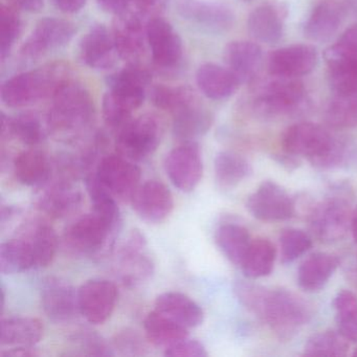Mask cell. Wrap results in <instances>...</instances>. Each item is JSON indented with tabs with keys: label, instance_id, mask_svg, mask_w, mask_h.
<instances>
[{
	"label": "cell",
	"instance_id": "6da1fadb",
	"mask_svg": "<svg viewBox=\"0 0 357 357\" xmlns=\"http://www.w3.org/2000/svg\"><path fill=\"white\" fill-rule=\"evenodd\" d=\"M234 290L240 303L281 338L291 337L312 317L311 305L289 290L243 281L236 282Z\"/></svg>",
	"mask_w": 357,
	"mask_h": 357
},
{
	"label": "cell",
	"instance_id": "7a4b0ae2",
	"mask_svg": "<svg viewBox=\"0 0 357 357\" xmlns=\"http://www.w3.org/2000/svg\"><path fill=\"white\" fill-rule=\"evenodd\" d=\"M47 114L50 132L66 141L78 139L91 127L95 106L91 93L80 83L68 80L54 93Z\"/></svg>",
	"mask_w": 357,
	"mask_h": 357
},
{
	"label": "cell",
	"instance_id": "3957f363",
	"mask_svg": "<svg viewBox=\"0 0 357 357\" xmlns=\"http://www.w3.org/2000/svg\"><path fill=\"white\" fill-rule=\"evenodd\" d=\"M282 147L286 153L306 158L319 168H333L344 160V147L327 129L314 123H298L286 129Z\"/></svg>",
	"mask_w": 357,
	"mask_h": 357
},
{
	"label": "cell",
	"instance_id": "277c9868",
	"mask_svg": "<svg viewBox=\"0 0 357 357\" xmlns=\"http://www.w3.org/2000/svg\"><path fill=\"white\" fill-rule=\"evenodd\" d=\"M68 79V70L63 63L47 64L6 81L1 86V100L11 108L26 107L53 97L58 87Z\"/></svg>",
	"mask_w": 357,
	"mask_h": 357
},
{
	"label": "cell",
	"instance_id": "5b68a950",
	"mask_svg": "<svg viewBox=\"0 0 357 357\" xmlns=\"http://www.w3.org/2000/svg\"><path fill=\"white\" fill-rule=\"evenodd\" d=\"M120 229L97 213L84 215L73 222L63 234L68 252L80 256H96L109 245Z\"/></svg>",
	"mask_w": 357,
	"mask_h": 357
},
{
	"label": "cell",
	"instance_id": "8992f818",
	"mask_svg": "<svg viewBox=\"0 0 357 357\" xmlns=\"http://www.w3.org/2000/svg\"><path fill=\"white\" fill-rule=\"evenodd\" d=\"M160 121L151 114H144L132 120L119 130L116 151L132 162H142L151 156L162 139Z\"/></svg>",
	"mask_w": 357,
	"mask_h": 357
},
{
	"label": "cell",
	"instance_id": "52a82bcc",
	"mask_svg": "<svg viewBox=\"0 0 357 357\" xmlns=\"http://www.w3.org/2000/svg\"><path fill=\"white\" fill-rule=\"evenodd\" d=\"M271 78L257 91L254 101L257 114L271 118L294 112L304 100V85L296 78Z\"/></svg>",
	"mask_w": 357,
	"mask_h": 357
},
{
	"label": "cell",
	"instance_id": "ba28073f",
	"mask_svg": "<svg viewBox=\"0 0 357 357\" xmlns=\"http://www.w3.org/2000/svg\"><path fill=\"white\" fill-rule=\"evenodd\" d=\"M100 183L120 202H131L141 181V169L121 154L104 156L95 173Z\"/></svg>",
	"mask_w": 357,
	"mask_h": 357
},
{
	"label": "cell",
	"instance_id": "9c48e42d",
	"mask_svg": "<svg viewBox=\"0 0 357 357\" xmlns=\"http://www.w3.org/2000/svg\"><path fill=\"white\" fill-rule=\"evenodd\" d=\"M116 271L123 283L135 287L151 279L153 259L147 252V240L139 231H133L116 255Z\"/></svg>",
	"mask_w": 357,
	"mask_h": 357
},
{
	"label": "cell",
	"instance_id": "30bf717a",
	"mask_svg": "<svg viewBox=\"0 0 357 357\" xmlns=\"http://www.w3.org/2000/svg\"><path fill=\"white\" fill-rule=\"evenodd\" d=\"M165 170L175 188L185 193L194 191L204 174L199 145L195 142H185L171 150L165 160Z\"/></svg>",
	"mask_w": 357,
	"mask_h": 357
},
{
	"label": "cell",
	"instance_id": "8fae6325",
	"mask_svg": "<svg viewBox=\"0 0 357 357\" xmlns=\"http://www.w3.org/2000/svg\"><path fill=\"white\" fill-rule=\"evenodd\" d=\"M118 296V288L114 282L104 279L89 280L78 289L80 314L93 325H102L114 313Z\"/></svg>",
	"mask_w": 357,
	"mask_h": 357
},
{
	"label": "cell",
	"instance_id": "7c38bea8",
	"mask_svg": "<svg viewBox=\"0 0 357 357\" xmlns=\"http://www.w3.org/2000/svg\"><path fill=\"white\" fill-rule=\"evenodd\" d=\"M246 208L258 220L282 221L294 216L296 204L284 188L266 181L248 198Z\"/></svg>",
	"mask_w": 357,
	"mask_h": 357
},
{
	"label": "cell",
	"instance_id": "4fadbf2b",
	"mask_svg": "<svg viewBox=\"0 0 357 357\" xmlns=\"http://www.w3.org/2000/svg\"><path fill=\"white\" fill-rule=\"evenodd\" d=\"M73 22L60 18H43L22 47L24 58L37 59L50 51L66 47L76 34Z\"/></svg>",
	"mask_w": 357,
	"mask_h": 357
},
{
	"label": "cell",
	"instance_id": "5bb4252c",
	"mask_svg": "<svg viewBox=\"0 0 357 357\" xmlns=\"http://www.w3.org/2000/svg\"><path fill=\"white\" fill-rule=\"evenodd\" d=\"M40 301L45 315L54 323H68L80 313L78 291L61 278L52 275L43 280Z\"/></svg>",
	"mask_w": 357,
	"mask_h": 357
},
{
	"label": "cell",
	"instance_id": "9a60e30c",
	"mask_svg": "<svg viewBox=\"0 0 357 357\" xmlns=\"http://www.w3.org/2000/svg\"><path fill=\"white\" fill-rule=\"evenodd\" d=\"M351 217L350 202L338 196L329 197L313 208L311 229L323 241H336L346 234Z\"/></svg>",
	"mask_w": 357,
	"mask_h": 357
},
{
	"label": "cell",
	"instance_id": "2e32d148",
	"mask_svg": "<svg viewBox=\"0 0 357 357\" xmlns=\"http://www.w3.org/2000/svg\"><path fill=\"white\" fill-rule=\"evenodd\" d=\"M176 9L181 17L211 32H227L233 28L235 22L233 10L218 1L177 0Z\"/></svg>",
	"mask_w": 357,
	"mask_h": 357
},
{
	"label": "cell",
	"instance_id": "e0dca14e",
	"mask_svg": "<svg viewBox=\"0 0 357 357\" xmlns=\"http://www.w3.org/2000/svg\"><path fill=\"white\" fill-rule=\"evenodd\" d=\"M130 202L139 218L149 223L162 222L174 210L172 193L158 181H148L139 185Z\"/></svg>",
	"mask_w": 357,
	"mask_h": 357
},
{
	"label": "cell",
	"instance_id": "ac0fdd59",
	"mask_svg": "<svg viewBox=\"0 0 357 357\" xmlns=\"http://www.w3.org/2000/svg\"><path fill=\"white\" fill-rule=\"evenodd\" d=\"M147 41L156 66L172 68L183 57V41L172 26L164 18L153 17L146 26Z\"/></svg>",
	"mask_w": 357,
	"mask_h": 357
},
{
	"label": "cell",
	"instance_id": "d6986e66",
	"mask_svg": "<svg viewBox=\"0 0 357 357\" xmlns=\"http://www.w3.org/2000/svg\"><path fill=\"white\" fill-rule=\"evenodd\" d=\"M317 52L308 45H294L275 50L268 58L271 76L298 78L314 70Z\"/></svg>",
	"mask_w": 357,
	"mask_h": 357
},
{
	"label": "cell",
	"instance_id": "ffe728a7",
	"mask_svg": "<svg viewBox=\"0 0 357 357\" xmlns=\"http://www.w3.org/2000/svg\"><path fill=\"white\" fill-rule=\"evenodd\" d=\"M112 35L119 57L127 61H135L143 55L147 33L139 13L127 10L124 13L116 15L112 26Z\"/></svg>",
	"mask_w": 357,
	"mask_h": 357
},
{
	"label": "cell",
	"instance_id": "44dd1931",
	"mask_svg": "<svg viewBox=\"0 0 357 357\" xmlns=\"http://www.w3.org/2000/svg\"><path fill=\"white\" fill-rule=\"evenodd\" d=\"M82 61L93 70H108L116 63L119 54L112 32L104 24L89 29L80 43Z\"/></svg>",
	"mask_w": 357,
	"mask_h": 357
},
{
	"label": "cell",
	"instance_id": "7402d4cb",
	"mask_svg": "<svg viewBox=\"0 0 357 357\" xmlns=\"http://www.w3.org/2000/svg\"><path fill=\"white\" fill-rule=\"evenodd\" d=\"M286 16L287 9L282 3H263L248 16V33L259 43L268 45L278 43L283 36Z\"/></svg>",
	"mask_w": 357,
	"mask_h": 357
},
{
	"label": "cell",
	"instance_id": "603a6c76",
	"mask_svg": "<svg viewBox=\"0 0 357 357\" xmlns=\"http://www.w3.org/2000/svg\"><path fill=\"white\" fill-rule=\"evenodd\" d=\"M82 202V193L72 181L58 179L39 198L37 208L50 218L61 219L76 212Z\"/></svg>",
	"mask_w": 357,
	"mask_h": 357
},
{
	"label": "cell",
	"instance_id": "cb8c5ba5",
	"mask_svg": "<svg viewBox=\"0 0 357 357\" xmlns=\"http://www.w3.org/2000/svg\"><path fill=\"white\" fill-rule=\"evenodd\" d=\"M225 64L239 79L240 82H252L258 76L262 64L260 45L252 41H231L223 53Z\"/></svg>",
	"mask_w": 357,
	"mask_h": 357
},
{
	"label": "cell",
	"instance_id": "d4e9b609",
	"mask_svg": "<svg viewBox=\"0 0 357 357\" xmlns=\"http://www.w3.org/2000/svg\"><path fill=\"white\" fill-rule=\"evenodd\" d=\"M154 307V310L170 317L188 329L198 327L204 321V313L200 305L181 292L167 291L160 294L155 298Z\"/></svg>",
	"mask_w": 357,
	"mask_h": 357
},
{
	"label": "cell",
	"instance_id": "484cf974",
	"mask_svg": "<svg viewBox=\"0 0 357 357\" xmlns=\"http://www.w3.org/2000/svg\"><path fill=\"white\" fill-rule=\"evenodd\" d=\"M196 83L208 99L225 100L237 91L241 82L229 68L206 63L198 68Z\"/></svg>",
	"mask_w": 357,
	"mask_h": 357
},
{
	"label": "cell",
	"instance_id": "4316f807",
	"mask_svg": "<svg viewBox=\"0 0 357 357\" xmlns=\"http://www.w3.org/2000/svg\"><path fill=\"white\" fill-rule=\"evenodd\" d=\"M13 167L16 179L22 185L33 188L47 185L54 169L49 156L37 149L26 150L18 154Z\"/></svg>",
	"mask_w": 357,
	"mask_h": 357
},
{
	"label": "cell",
	"instance_id": "83f0119b",
	"mask_svg": "<svg viewBox=\"0 0 357 357\" xmlns=\"http://www.w3.org/2000/svg\"><path fill=\"white\" fill-rule=\"evenodd\" d=\"M340 265L337 257L329 252H314L303 261L298 271V283L303 290H321Z\"/></svg>",
	"mask_w": 357,
	"mask_h": 357
},
{
	"label": "cell",
	"instance_id": "f1b7e54d",
	"mask_svg": "<svg viewBox=\"0 0 357 357\" xmlns=\"http://www.w3.org/2000/svg\"><path fill=\"white\" fill-rule=\"evenodd\" d=\"M146 93L109 89L104 96L103 116L110 128L120 130L131 120L133 112L141 107Z\"/></svg>",
	"mask_w": 357,
	"mask_h": 357
},
{
	"label": "cell",
	"instance_id": "f546056e",
	"mask_svg": "<svg viewBox=\"0 0 357 357\" xmlns=\"http://www.w3.org/2000/svg\"><path fill=\"white\" fill-rule=\"evenodd\" d=\"M49 131L40 116L32 112H24L15 118L1 114V139H17L28 146L43 143Z\"/></svg>",
	"mask_w": 357,
	"mask_h": 357
},
{
	"label": "cell",
	"instance_id": "4dcf8cb0",
	"mask_svg": "<svg viewBox=\"0 0 357 357\" xmlns=\"http://www.w3.org/2000/svg\"><path fill=\"white\" fill-rule=\"evenodd\" d=\"M45 327L40 319L31 317L3 319L0 324V346L33 347L40 342Z\"/></svg>",
	"mask_w": 357,
	"mask_h": 357
},
{
	"label": "cell",
	"instance_id": "1f68e13d",
	"mask_svg": "<svg viewBox=\"0 0 357 357\" xmlns=\"http://www.w3.org/2000/svg\"><path fill=\"white\" fill-rule=\"evenodd\" d=\"M173 135L179 141L194 142L206 135L213 125V114L197 101L173 114Z\"/></svg>",
	"mask_w": 357,
	"mask_h": 357
},
{
	"label": "cell",
	"instance_id": "d6a6232c",
	"mask_svg": "<svg viewBox=\"0 0 357 357\" xmlns=\"http://www.w3.org/2000/svg\"><path fill=\"white\" fill-rule=\"evenodd\" d=\"M330 85L335 95L357 93V59L336 52L333 47L325 51Z\"/></svg>",
	"mask_w": 357,
	"mask_h": 357
},
{
	"label": "cell",
	"instance_id": "836d02e7",
	"mask_svg": "<svg viewBox=\"0 0 357 357\" xmlns=\"http://www.w3.org/2000/svg\"><path fill=\"white\" fill-rule=\"evenodd\" d=\"M22 237L30 243L34 252L36 267H47L53 262L58 248V237L52 225L35 220L24 227Z\"/></svg>",
	"mask_w": 357,
	"mask_h": 357
},
{
	"label": "cell",
	"instance_id": "e575fe53",
	"mask_svg": "<svg viewBox=\"0 0 357 357\" xmlns=\"http://www.w3.org/2000/svg\"><path fill=\"white\" fill-rule=\"evenodd\" d=\"M252 171L248 160L236 152H219L215 158V179L221 189H234L248 178Z\"/></svg>",
	"mask_w": 357,
	"mask_h": 357
},
{
	"label": "cell",
	"instance_id": "d590c367",
	"mask_svg": "<svg viewBox=\"0 0 357 357\" xmlns=\"http://www.w3.org/2000/svg\"><path fill=\"white\" fill-rule=\"evenodd\" d=\"M215 242L233 264L241 265L252 244L245 227L236 223L221 225L215 231Z\"/></svg>",
	"mask_w": 357,
	"mask_h": 357
},
{
	"label": "cell",
	"instance_id": "8d00e7d4",
	"mask_svg": "<svg viewBox=\"0 0 357 357\" xmlns=\"http://www.w3.org/2000/svg\"><path fill=\"white\" fill-rule=\"evenodd\" d=\"M146 338L156 347H169L188 337V328L154 310L144 321Z\"/></svg>",
	"mask_w": 357,
	"mask_h": 357
},
{
	"label": "cell",
	"instance_id": "74e56055",
	"mask_svg": "<svg viewBox=\"0 0 357 357\" xmlns=\"http://www.w3.org/2000/svg\"><path fill=\"white\" fill-rule=\"evenodd\" d=\"M342 24V14L334 3H321L311 12L306 24L305 34L313 41L329 40Z\"/></svg>",
	"mask_w": 357,
	"mask_h": 357
},
{
	"label": "cell",
	"instance_id": "f35d334b",
	"mask_svg": "<svg viewBox=\"0 0 357 357\" xmlns=\"http://www.w3.org/2000/svg\"><path fill=\"white\" fill-rule=\"evenodd\" d=\"M36 268L30 243L24 238L8 240L0 245V271L5 275L24 273Z\"/></svg>",
	"mask_w": 357,
	"mask_h": 357
},
{
	"label": "cell",
	"instance_id": "ab89813d",
	"mask_svg": "<svg viewBox=\"0 0 357 357\" xmlns=\"http://www.w3.org/2000/svg\"><path fill=\"white\" fill-rule=\"evenodd\" d=\"M275 245L268 239L257 238L252 241L242 262L244 275L248 279L256 280L271 275L275 266Z\"/></svg>",
	"mask_w": 357,
	"mask_h": 357
},
{
	"label": "cell",
	"instance_id": "60d3db41",
	"mask_svg": "<svg viewBox=\"0 0 357 357\" xmlns=\"http://www.w3.org/2000/svg\"><path fill=\"white\" fill-rule=\"evenodd\" d=\"M86 189L93 204V211L109 221L116 229L122 227V216L116 202V198L100 183L93 174L86 176Z\"/></svg>",
	"mask_w": 357,
	"mask_h": 357
},
{
	"label": "cell",
	"instance_id": "b9f144b4",
	"mask_svg": "<svg viewBox=\"0 0 357 357\" xmlns=\"http://www.w3.org/2000/svg\"><path fill=\"white\" fill-rule=\"evenodd\" d=\"M337 331L350 342H357V296L350 290H342L333 302Z\"/></svg>",
	"mask_w": 357,
	"mask_h": 357
},
{
	"label": "cell",
	"instance_id": "7bdbcfd3",
	"mask_svg": "<svg viewBox=\"0 0 357 357\" xmlns=\"http://www.w3.org/2000/svg\"><path fill=\"white\" fill-rule=\"evenodd\" d=\"M151 100L156 107L174 114L197 101V97L191 87L162 84L152 89Z\"/></svg>",
	"mask_w": 357,
	"mask_h": 357
},
{
	"label": "cell",
	"instance_id": "ee69618b",
	"mask_svg": "<svg viewBox=\"0 0 357 357\" xmlns=\"http://www.w3.org/2000/svg\"><path fill=\"white\" fill-rule=\"evenodd\" d=\"M348 351V340L338 331L327 330L309 337L303 354L306 356H346Z\"/></svg>",
	"mask_w": 357,
	"mask_h": 357
},
{
	"label": "cell",
	"instance_id": "f6af8a7d",
	"mask_svg": "<svg viewBox=\"0 0 357 357\" xmlns=\"http://www.w3.org/2000/svg\"><path fill=\"white\" fill-rule=\"evenodd\" d=\"M326 121L336 128H348L357 124V93L335 95L326 110Z\"/></svg>",
	"mask_w": 357,
	"mask_h": 357
},
{
	"label": "cell",
	"instance_id": "bcb514c9",
	"mask_svg": "<svg viewBox=\"0 0 357 357\" xmlns=\"http://www.w3.org/2000/svg\"><path fill=\"white\" fill-rule=\"evenodd\" d=\"M151 79L149 70L133 64L109 76L107 84L109 89L146 93V89L151 82Z\"/></svg>",
	"mask_w": 357,
	"mask_h": 357
},
{
	"label": "cell",
	"instance_id": "7dc6e473",
	"mask_svg": "<svg viewBox=\"0 0 357 357\" xmlns=\"http://www.w3.org/2000/svg\"><path fill=\"white\" fill-rule=\"evenodd\" d=\"M22 30V22L15 8L1 6L0 8V58L5 61L9 56Z\"/></svg>",
	"mask_w": 357,
	"mask_h": 357
},
{
	"label": "cell",
	"instance_id": "c3c4849f",
	"mask_svg": "<svg viewBox=\"0 0 357 357\" xmlns=\"http://www.w3.org/2000/svg\"><path fill=\"white\" fill-rule=\"evenodd\" d=\"M312 246V239L302 229H284L280 236V252L284 264L294 262Z\"/></svg>",
	"mask_w": 357,
	"mask_h": 357
},
{
	"label": "cell",
	"instance_id": "681fc988",
	"mask_svg": "<svg viewBox=\"0 0 357 357\" xmlns=\"http://www.w3.org/2000/svg\"><path fill=\"white\" fill-rule=\"evenodd\" d=\"M73 342L76 344V349L80 350L81 355L89 356H114L112 346L108 344L101 336L89 330L79 331L73 336Z\"/></svg>",
	"mask_w": 357,
	"mask_h": 357
},
{
	"label": "cell",
	"instance_id": "f907efd6",
	"mask_svg": "<svg viewBox=\"0 0 357 357\" xmlns=\"http://www.w3.org/2000/svg\"><path fill=\"white\" fill-rule=\"evenodd\" d=\"M112 349L125 356H142L147 353V344L135 330L125 329L114 336Z\"/></svg>",
	"mask_w": 357,
	"mask_h": 357
},
{
	"label": "cell",
	"instance_id": "816d5d0a",
	"mask_svg": "<svg viewBox=\"0 0 357 357\" xmlns=\"http://www.w3.org/2000/svg\"><path fill=\"white\" fill-rule=\"evenodd\" d=\"M165 355L169 357H206L208 353L204 344L185 337L167 347Z\"/></svg>",
	"mask_w": 357,
	"mask_h": 357
},
{
	"label": "cell",
	"instance_id": "f5cc1de1",
	"mask_svg": "<svg viewBox=\"0 0 357 357\" xmlns=\"http://www.w3.org/2000/svg\"><path fill=\"white\" fill-rule=\"evenodd\" d=\"M331 47L342 55L357 58V24L344 31L337 43Z\"/></svg>",
	"mask_w": 357,
	"mask_h": 357
},
{
	"label": "cell",
	"instance_id": "db71d44e",
	"mask_svg": "<svg viewBox=\"0 0 357 357\" xmlns=\"http://www.w3.org/2000/svg\"><path fill=\"white\" fill-rule=\"evenodd\" d=\"M165 1L166 0H131V3L137 10V13L152 15L164 8Z\"/></svg>",
	"mask_w": 357,
	"mask_h": 357
},
{
	"label": "cell",
	"instance_id": "11a10c76",
	"mask_svg": "<svg viewBox=\"0 0 357 357\" xmlns=\"http://www.w3.org/2000/svg\"><path fill=\"white\" fill-rule=\"evenodd\" d=\"M131 0H98L100 8L107 13L120 15L128 10Z\"/></svg>",
	"mask_w": 357,
	"mask_h": 357
},
{
	"label": "cell",
	"instance_id": "9f6ffc18",
	"mask_svg": "<svg viewBox=\"0 0 357 357\" xmlns=\"http://www.w3.org/2000/svg\"><path fill=\"white\" fill-rule=\"evenodd\" d=\"M39 355L32 347H9L0 352V357H37Z\"/></svg>",
	"mask_w": 357,
	"mask_h": 357
},
{
	"label": "cell",
	"instance_id": "6f0895ef",
	"mask_svg": "<svg viewBox=\"0 0 357 357\" xmlns=\"http://www.w3.org/2000/svg\"><path fill=\"white\" fill-rule=\"evenodd\" d=\"M54 5L66 14H74L84 7L86 0H53Z\"/></svg>",
	"mask_w": 357,
	"mask_h": 357
},
{
	"label": "cell",
	"instance_id": "680465c9",
	"mask_svg": "<svg viewBox=\"0 0 357 357\" xmlns=\"http://www.w3.org/2000/svg\"><path fill=\"white\" fill-rule=\"evenodd\" d=\"M12 3L14 7L30 13L40 11L43 7V0H12Z\"/></svg>",
	"mask_w": 357,
	"mask_h": 357
},
{
	"label": "cell",
	"instance_id": "91938a15",
	"mask_svg": "<svg viewBox=\"0 0 357 357\" xmlns=\"http://www.w3.org/2000/svg\"><path fill=\"white\" fill-rule=\"evenodd\" d=\"M17 212V208H14V206H3V208H1V225H5Z\"/></svg>",
	"mask_w": 357,
	"mask_h": 357
},
{
	"label": "cell",
	"instance_id": "94428289",
	"mask_svg": "<svg viewBox=\"0 0 357 357\" xmlns=\"http://www.w3.org/2000/svg\"><path fill=\"white\" fill-rule=\"evenodd\" d=\"M351 231H352L353 239L357 243V208L352 213L350 223Z\"/></svg>",
	"mask_w": 357,
	"mask_h": 357
},
{
	"label": "cell",
	"instance_id": "6125c7cd",
	"mask_svg": "<svg viewBox=\"0 0 357 357\" xmlns=\"http://www.w3.org/2000/svg\"><path fill=\"white\" fill-rule=\"evenodd\" d=\"M245 3H252V1H254V0H244Z\"/></svg>",
	"mask_w": 357,
	"mask_h": 357
},
{
	"label": "cell",
	"instance_id": "be15d7a7",
	"mask_svg": "<svg viewBox=\"0 0 357 357\" xmlns=\"http://www.w3.org/2000/svg\"><path fill=\"white\" fill-rule=\"evenodd\" d=\"M354 356H357V349L354 351Z\"/></svg>",
	"mask_w": 357,
	"mask_h": 357
}]
</instances>
